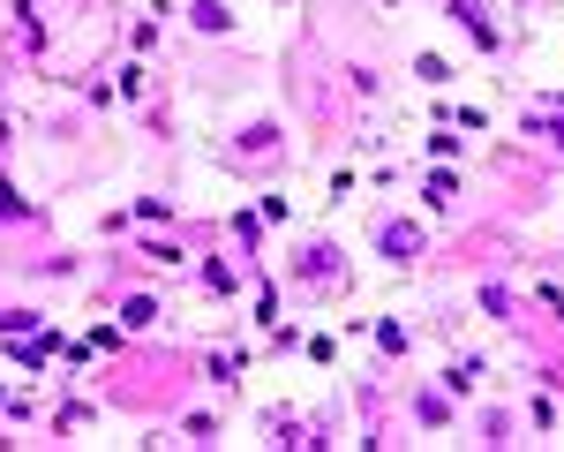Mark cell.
Segmentation results:
<instances>
[{
    "label": "cell",
    "mask_w": 564,
    "mask_h": 452,
    "mask_svg": "<svg viewBox=\"0 0 564 452\" xmlns=\"http://www.w3.org/2000/svg\"><path fill=\"white\" fill-rule=\"evenodd\" d=\"M0 219H23V204H15L8 189H0Z\"/></svg>",
    "instance_id": "7a4b0ae2"
},
{
    "label": "cell",
    "mask_w": 564,
    "mask_h": 452,
    "mask_svg": "<svg viewBox=\"0 0 564 452\" xmlns=\"http://www.w3.org/2000/svg\"><path fill=\"white\" fill-rule=\"evenodd\" d=\"M376 250H384V257H414V250H422V227H414V219H391V227L376 234Z\"/></svg>",
    "instance_id": "6da1fadb"
}]
</instances>
